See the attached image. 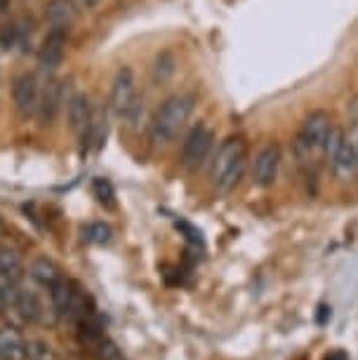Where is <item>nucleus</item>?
I'll return each mask as SVG.
<instances>
[{"label": "nucleus", "mask_w": 358, "mask_h": 360, "mask_svg": "<svg viewBox=\"0 0 358 360\" xmlns=\"http://www.w3.org/2000/svg\"><path fill=\"white\" fill-rule=\"evenodd\" d=\"M196 104H198V99H196L193 92L170 94L158 106V111L153 113L151 123H148V141H151V146L153 148L170 146L186 130L188 120L196 113Z\"/></svg>", "instance_id": "obj_1"}, {"label": "nucleus", "mask_w": 358, "mask_h": 360, "mask_svg": "<svg viewBox=\"0 0 358 360\" xmlns=\"http://www.w3.org/2000/svg\"><path fill=\"white\" fill-rule=\"evenodd\" d=\"M248 165V141L243 134H229L222 141L217 153L212 158L210 179L215 191L219 195H229L236 186L241 184L243 172Z\"/></svg>", "instance_id": "obj_2"}, {"label": "nucleus", "mask_w": 358, "mask_h": 360, "mask_svg": "<svg viewBox=\"0 0 358 360\" xmlns=\"http://www.w3.org/2000/svg\"><path fill=\"white\" fill-rule=\"evenodd\" d=\"M333 127H335V120L326 108H314V111H309L304 115L300 132L295 134V141H293L295 160L302 169L316 167V160L323 155L328 134Z\"/></svg>", "instance_id": "obj_3"}, {"label": "nucleus", "mask_w": 358, "mask_h": 360, "mask_svg": "<svg viewBox=\"0 0 358 360\" xmlns=\"http://www.w3.org/2000/svg\"><path fill=\"white\" fill-rule=\"evenodd\" d=\"M109 104L125 120V125L137 127L144 120V99L139 97L137 78H134V71L130 66H120L116 76H113Z\"/></svg>", "instance_id": "obj_4"}, {"label": "nucleus", "mask_w": 358, "mask_h": 360, "mask_svg": "<svg viewBox=\"0 0 358 360\" xmlns=\"http://www.w3.org/2000/svg\"><path fill=\"white\" fill-rule=\"evenodd\" d=\"M323 155L328 158V165L333 169V174L340 181H351L356 179L358 174V155L354 151V146L349 144L347 134H344V127L337 125L330 130L326 148H323Z\"/></svg>", "instance_id": "obj_5"}, {"label": "nucleus", "mask_w": 358, "mask_h": 360, "mask_svg": "<svg viewBox=\"0 0 358 360\" xmlns=\"http://www.w3.org/2000/svg\"><path fill=\"white\" fill-rule=\"evenodd\" d=\"M215 148V130L207 123H196L191 130L186 132L184 144H181V167L186 172H196L205 165Z\"/></svg>", "instance_id": "obj_6"}, {"label": "nucleus", "mask_w": 358, "mask_h": 360, "mask_svg": "<svg viewBox=\"0 0 358 360\" xmlns=\"http://www.w3.org/2000/svg\"><path fill=\"white\" fill-rule=\"evenodd\" d=\"M40 90L43 87H40L38 78L33 73H22V76L15 78V83H12V104H15V111L22 120L36 118Z\"/></svg>", "instance_id": "obj_7"}, {"label": "nucleus", "mask_w": 358, "mask_h": 360, "mask_svg": "<svg viewBox=\"0 0 358 360\" xmlns=\"http://www.w3.org/2000/svg\"><path fill=\"white\" fill-rule=\"evenodd\" d=\"M281 160H283V153H281L279 141H271V144L262 146L260 153L255 155V165H252L255 184L260 188H271L276 184V179H279Z\"/></svg>", "instance_id": "obj_8"}, {"label": "nucleus", "mask_w": 358, "mask_h": 360, "mask_svg": "<svg viewBox=\"0 0 358 360\" xmlns=\"http://www.w3.org/2000/svg\"><path fill=\"white\" fill-rule=\"evenodd\" d=\"M64 104V87L59 80H47L45 87L40 90V101H38V111L36 120L40 127H50L57 120L59 111Z\"/></svg>", "instance_id": "obj_9"}, {"label": "nucleus", "mask_w": 358, "mask_h": 360, "mask_svg": "<svg viewBox=\"0 0 358 360\" xmlns=\"http://www.w3.org/2000/svg\"><path fill=\"white\" fill-rule=\"evenodd\" d=\"M66 38H69V29H57V26H50L47 36L43 38V43L38 47V64L43 71H55L59 62L64 57V47H66Z\"/></svg>", "instance_id": "obj_10"}, {"label": "nucleus", "mask_w": 358, "mask_h": 360, "mask_svg": "<svg viewBox=\"0 0 358 360\" xmlns=\"http://www.w3.org/2000/svg\"><path fill=\"white\" fill-rule=\"evenodd\" d=\"M92 115H94V108L85 92H73L71 97L66 99V120H69V127L80 139L85 137L87 127L92 123Z\"/></svg>", "instance_id": "obj_11"}, {"label": "nucleus", "mask_w": 358, "mask_h": 360, "mask_svg": "<svg viewBox=\"0 0 358 360\" xmlns=\"http://www.w3.org/2000/svg\"><path fill=\"white\" fill-rule=\"evenodd\" d=\"M78 17V5L73 0H47L45 5V19L50 26L57 29H71V24Z\"/></svg>", "instance_id": "obj_12"}, {"label": "nucleus", "mask_w": 358, "mask_h": 360, "mask_svg": "<svg viewBox=\"0 0 358 360\" xmlns=\"http://www.w3.org/2000/svg\"><path fill=\"white\" fill-rule=\"evenodd\" d=\"M0 356L5 360H26V342L17 328L0 330Z\"/></svg>", "instance_id": "obj_13"}, {"label": "nucleus", "mask_w": 358, "mask_h": 360, "mask_svg": "<svg viewBox=\"0 0 358 360\" xmlns=\"http://www.w3.org/2000/svg\"><path fill=\"white\" fill-rule=\"evenodd\" d=\"M12 307H15V311L24 318L26 323H36L40 318V314H43V311H40V302H38L36 292L26 290V288H17L15 299H12Z\"/></svg>", "instance_id": "obj_14"}, {"label": "nucleus", "mask_w": 358, "mask_h": 360, "mask_svg": "<svg viewBox=\"0 0 358 360\" xmlns=\"http://www.w3.org/2000/svg\"><path fill=\"white\" fill-rule=\"evenodd\" d=\"M29 276L43 288H55V285L62 281V274H59V266L47 257H38V259L31 262L29 266Z\"/></svg>", "instance_id": "obj_15"}, {"label": "nucleus", "mask_w": 358, "mask_h": 360, "mask_svg": "<svg viewBox=\"0 0 358 360\" xmlns=\"http://www.w3.org/2000/svg\"><path fill=\"white\" fill-rule=\"evenodd\" d=\"M174 73H177V59H174V54L170 50L160 52L158 57H156V62H153V66H151V80H153V85L160 87V85L170 83Z\"/></svg>", "instance_id": "obj_16"}, {"label": "nucleus", "mask_w": 358, "mask_h": 360, "mask_svg": "<svg viewBox=\"0 0 358 360\" xmlns=\"http://www.w3.org/2000/svg\"><path fill=\"white\" fill-rule=\"evenodd\" d=\"M85 240L92 243V245H106V243H111V236L113 231L106 221H92L85 226Z\"/></svg>", "instance_id": "obj_17"}, {"label": "nucleus", "mask_w": 358, "mask_h": 360, "mask_svg": "<svg viewBox=\"0 0 358 360\" xmlns=\"http://www.w3.org/2000/svg\"><path fill=\"white\" fill-rule=\"evenodd\" d=\"M344 134H347L349 144L354 146V151L358 155V94L347 106V127H344Z\"/></svg>", "instance_id": "obj_18"}, {"label": "nucleus", "mask_w": 358, "mask_h": 360, "mask_svg": "<svg viewBox=\"0 0 358 360\" xmlns=\"http://www.w3.org/2000/svg\"><path fill=\"white\" fill-rule=\"evenodd\" d=\"M0 274H12L17 278H22V259L15 250L10 248H0Z\"/></svg>", "instance_id": "obj_19"}, {"label": "nucleus", "mask_w": 358, "mask_h": 360, "mask_svg": "<svg viewBox=\"0 0 358 360\" xmlns=\"http://www.w3.org/2000/svg\"><path fill=\"white\" fill-rule=\"evenodd\" d=\"M92 191H94V198H97L104 207H113L116 205V191H113L111 181L109 179H94L92 181Z\"/></svg>", "instance_id": "obj_20"}, {"label": "nucleus", "mask_w": 358, "mask_h": 360, "mask_svg": "<svg viewBox=\"0 0 358 360\" xmlns=\"http://www.w3.org/2000/svg\"><path fill=\"white\" fill-rule=\"evenodd\" d=\"M26 356L31 360H55V351L43 339H31V342H26Z\"/></svg>", "instance_id": "obj_21"}, {"label": "nucleus", "mask_w": 358, "mask_h": 360, "mask_svg": "<svg viewBox=\"0 0 358 360\" xmlns=\"http://www.w3.org/2000/svg\"><path fill=\"white\" fill-rule=\"evenodd\" d=\"M19 47V38H17V26L15 22L3 24L0 26V50L3 52H12Z\"/></svg>", "instance_id": "obj_22"}, {"label": "nucleus", "mask_w": 358, "mask_h": 360, "mask_svg": "<svg viewBox=\"0 0 358 360\" xmlns=\"http://www.w3.org/2000/svg\"><path fill=\"white\" fill-rule=\"evenodd\" d=\"M97 356H99V360H125L118 346L113 344V342H109V339H101V342H99Z\"/></svg>", "instance_id": "obj_23"}, {"label": "nucleus", "mask_w": 358, "mask_h": 360, "mask_svg": "<svg viewBox=\"0 0 358 360\" xmlns=\"http://www.w3.org/2000/svg\"><path fill=\"white\" fill-rule=\"evenodd\" d=\"M174 226H177V231H181V233H184V238L188 243H191V245H196V248H203V233L196 226H191V224L188 221H177L174 224Z\"/></svg>", "instance_id": "obj_24"}, {"label": "nucleus", "mask_w": 358, "mask_h": 360, "mask_svg": "<svg viewBox=\"0 0 358 360\" xmlns=\"http://www.w3.org/2000/svg\"><path fill=\"white\" fill-rule=\"evenodd\" d=\"M330 318H333V309H330L328 304H319V309H316V323L328 325Z\"/></svg>", "instance_id": "obj_25"}, {"label": "nucleus", "mask_w": 358, "mask_h": 360, "mask_svg": "<svg viewBox=\"0 0 358 360\" xmlns=\"http://www.w3.org/2000/svg\"><path fill=\"white\" fill-rule=\"evenodd\" d=\"M73 3H76L80 10H94L101 3V0H73Z\"/></svg>", "instance_id": "obj_26"}, {"label": "nucleus", "mask_w": 358, "mask_h": 360, "mask_svg": "<svg viewBox=\"0 0 358 360\" xmlns=\"http://www.w3.org/2000/svg\"><path fill=\"white\" fill-rule=\"evenodd\" d=\"M12 5H15V0H0V17H5V15H10V10H12Z\"/></svg>", "instance_id": "obj_27"}, {"label": "nucleus", "mask_w": 358, "mask_h": 360, "mask_svg": "<svg viewBox=\"0 0 358 360\" xmlns=\"http://www.w3.org/2000/svg\"><path fill=\"white\" fill-rule=\"evenodd\" d=\"M326 360H347V353H344V351H333Z\"/></svg>", "instance_id": "obj_28"}]
</instances>
